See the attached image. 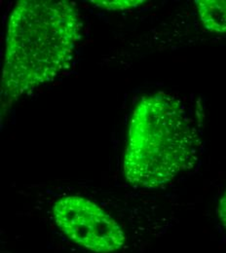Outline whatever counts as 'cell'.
Returning a JSON list of instances; mask_svg holds the SVG:
<instances>
[{
	"label": "cell",
	"instance_id": "1",
	"mask_svg": "<svg viewBox=\"0 0 226 253\" xmlns=\"http://www.w3.org/2000/svg\"><path fill=\"white\" fill-rule=\"evenodd\" d=\"M76 8L67 1L22 0L6 32L1 108L54 80L72 60L80 33Z\"/></svg>",
	"mask_w": 226,
	"mask_h": 253
},
{
	"label": "cell",
	"instance_id": "2",
	"mask_svg": "<svg viewBox=\"0 0 226 253\" xmlns=\"http://www.w3.org/2000/svg\"><path fill=\"white\" fill-rule=\"evenodd\" d=\"M199 145L197 131L177 98L143 96L130 119L124 176L135 187L164 186L193 166Z\"/></svg>",
	"mask_w": 226,
	"mask_h": 253
},
{
	"label": "cell",
	"instance_id": "3",
	"mask_svg": "<svg viewBox=\"0 0 226 253\" xmlns=\"http://www.w3.org/2000/svg\"><path fill=\"white\" fill-rule=\"evenodd\" d=\"M53 216L69 240L92 253H116L125 245L126 236L118 222L86 198H61L53 207Z\"/></svg>",
	"mask_w": 226,
	"mask_h": 253
},
{
	"label": "cell",
	"instance_id": "4",
	"mask_svg": "<svg viewBox=\"0 0 226 253\" xmlns=\"http://www.w3.org/2000/svg\"><path fill=\"white\" fill-rule=\"evenodd\" d=\"M201 21L205 28L213 32H226V1L196 0Z\"/></svg>",
	"mask_w": 226,
	"mask_h": 253
},
{
	"label": "cell",
	"instance_id": "5",
	"mask_svg": "<svg viewBox=\"0 0 226 253\" xmlns=\"http://www.w3.org/2000/svg\"><path fill=\"white\" fill-rule=\"evenodd\" d=\"M91 3H94L97 7L105 9L107 11H117V10H127V9L137 7L142 3H144V1L117 0V1H91Z\"/></svg>",
	"mask_w": 226,
	"mask_h": 253
},
{
	"label": "cell",
	"instance_id": "6",
	"mask_svg": "<svg viewBox=\"0 0 226 253\" xmlns=\"http://www.w3.org/2000/svg\"><path fill=\"white\" fill-rule=\"evenodd\" d=\"M219 215L224 226L226 228V192L223 196V198L221 199V202L219 205Z\"/></svg>",
	"mask_w": 226,
	"mask_h": 253
}]
</instances>
